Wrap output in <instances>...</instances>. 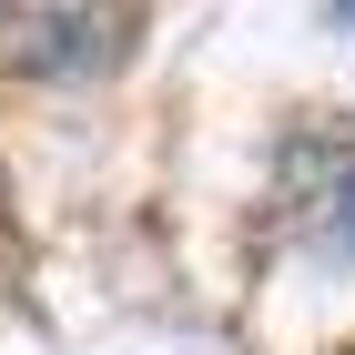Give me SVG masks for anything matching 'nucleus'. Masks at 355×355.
<instances>
[{"instance_id": "nucleus-1", "label": "nucleus", "mask_w": 355, "mask_h": 355, "mask_svg": "<svg viewBox=\"0 0 355 355\" xmlns=\"http://www.w3.org/2000/svg\"><path fill=\"white\" fill-rule=\"evenodd\" d=\"M132 10H0V61L10 71H102L132 41Z\"/></svg>"}]
</instances>
